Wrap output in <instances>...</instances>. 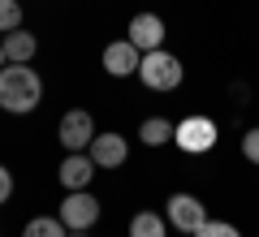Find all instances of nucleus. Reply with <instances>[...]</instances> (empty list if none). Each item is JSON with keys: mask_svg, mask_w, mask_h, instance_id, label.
<instances>
[{"mask_svg": "<svg viewBox=\"0 0 259 237\" xmlns=\"http://www.w3.org/2000/svg\"><path fill=\"white\" fill-rule=\"evenodd\" d=\"M44 104V78H39L30 65H18L9 61L0 69V108L9 117H26Z\"/></svg>", "mask_w": 259, "mask_h": 237, "instance_id": "obj_1", "label": "nucleus"}, {"mask_svg": "<svg viewBox=\"0 0 259 237\" xmlns=\"http://www.w3.org/2000/svg\"><path fill=\"white\" fill-rule=\"evenodd\" d=\"M182 78H186V65L177 61L168 48H156V52H143V61H139V82L147 86V91H177L182 86Z\"/></svg>", "mask_w": 259, "mask_h": 237, "instance_id": "obj_2", "label": "nucleus"}, {"mask_svg": "<svg viewBox=\"0 0 259 237\" xmlns=\"http://www.w3.org/2000/svg\"><path fill=\"white\" fill-rule=\"evenodd\" d=\"M216 138H221V129H216L212 117H186V121L173 125V143L186 155H207L216 147Z\"/></svg>", "mask_w": 259, "mask_h": 237, "instance_id": "obj_3", "label": "nucleus"}, {"mask_svg": "<svg viewBox=\"0 0 259 237\" xmlns=\"http://www.w3.org/2000/svg\"><path fill=\"white\" fill-rule=\"evenodd\" d=\"M164 220H168V228L194 237V233H199V224L207 220V207H203V199L177 190V194H168V203H164Z\"/></svg>", "mask_w": 259, "mask_h": 237, "instance_id": "obj_4", "label": "nucleus"}, {"mask_svg": "<svg viewBox=\"0 0 259 237\" xmlns=\"http://www.w3.org/2000/svg\"><path fill=\"white\" fill-rule=\"evenodd\" d=\"M95 220H100V199L91 190H69L61 199V224L69 233H87Z\"/></svg>", "mask_w": 259, "mask_h": 237, "instance_id": "obj_5", "label": "nucleus"}, {"mask_svg": "<svg viewBox=\"0 0 259 237\" xmlns=\"http://www.w3.org/2000/svg\"><path fill=\"white\" fill-rule=\"evenodd\" d=\"M56 138H61L65 151H87L95 138V117L87 108H69L61 112V121H56Z\"/></svg>", "mask_w": 259, "mask_h": 237, "instance_id": "obj_6", "label": "nucleus"}, {"mask_svg": "<svg viewBox=\"0 0 259 237\" xmlns=\"http://www.w3.org/2000/svg\"><path fill=\"white\" fill-rule=\"evenodd\" d=\"M125 39L139 48V52H156V48H164V18H160V13H134Z\"/></svg>", "mask_w": 259, "mask_h": 237, "instance_id": "obj_7", "label": "nucleus"}, {"mask_svg": "<svg viewBox=\"0 0 259 237\" xmlns=\"http://www.w3.org/2000/svg\"><path fill=\"white\" fill-rule=\"evenodd\" d=\"M87 155L95 160V168H121V164H125V155H130V143L117 134V129H104V134L91 138Z\"/></svg>", "mask_w": 259, "mask_h": 237, "instance_id": "obj_8", "label": "nucleus"}, {"mask_svg": "<svg viewBox=\"0 0 259 237\" xmlns=\"http://www.w3.org/2000/svg\"><path fill=\"white\" fill-rule=\"evenodd\" d=\"M104 73L108 78H130V73H139V61H143V52L130 39H112L108 48H104Z\"/></svg>", "mask_w": 259, "mask_h": 237, "instance_id": "obj_9", "label": "nucleus"}, {"mask_svg": "<svg viewBox=\"0 0 259 237\" xmlns=\"http://www.w3.org/2000/svg\"><path fill=\"white\" fill-rule=\"evenodd\" d=\"M56 177H61V185L65 190H91V181H95V160L87 151H69L61 160V168H56Z\"/></svg>", "mask_w": 259, "mask_h": 237, "instance_id": "obj_10", "label": "nucleus"}, {"mask_svg": "<svg viewBox=\"0 0 259 237\" xmlns=\"http://www.w3.org/2000/svg\"><path fill=\"white\" fill-rule=\"evenodd\" d=\"M0 48H5V56H9V61L30 65V61H35V52H39V39L30 35L26 26H18V30H9V35L0 39Z\"/></svg>", "mask_w": 259, "mask_h": 237, "instance_id": "obj_11", "label": "nucleus"}, {"mask_svg": "<svg viewBox=\"0 0 259 237\" xmlns=\"http://www.w3.org/2000/svg\"><path fill=\"white\" fill-rule=\"evenodd\" d=\"M130 237H168V220L160 216V211L143 207L139 216L130 220Z\"/></svg>", "mask_w": 259, "mask_h": 237, "instance_id": "obj_12", "label": "nucleus"}, {"mask_svg": "<svg viewBox=\"0 0 259 237\" xmlns=\"http://www.w3.org/2000/svg\"><path fill=\"white\" fill-rule=\"evenodd\" d=\"M173 125L177 121H168V117H147L139 125V143L143 147H164V143H173Z\"/></svg>", "mask_w": 259, "mask_h": 237, "instance_id": "obj_13", "label": "nucleus"}, {"mask_svg": "<svg viewBox=\"0 0 259 237\" xmlns=\"http://www.w3.org/2000/svg\"><path fill=\"white\" fill-rule=\"evenodd\" d=\"M22 237H69V228L61 224V216H35V220H26Z\"/></svg>", "mask_w": 259, "mask_h": 237, "instance_id": "obj_14", "label": "nucleus"}, {"mask_svg": "<svg viewBox=\"0 0 259 237\" xmlns=\"http://www.w3.org/2000/svg\"><path fill=\"white\" fill-rule=\"evenodd\" d=\"M22 26V0H0V35Z\"/></svg>", "mask_w": 259, "mask_h": 237, "instance_id": "obj_15", "label": "nucleus"}, {"mask_svg": "<svg viewBox=\"0 0 259 237\" xmlns=\"http://www.w3.org/2000/svg\"><path fill=\"white\" fill-rule=\"evenodd\" d=\"M194 237H242V228L229 224V220H212V216H207L203 224H199V233H194Z\"/></svg>", "mask_w": 259, "mask_h": 237, "instance_id": "obj_16", "label": "nucleus"}, {"mask_svg": "<svg viewBox=\"0 0 259 237\" xmlns=\"http://www.w3.org/2000/svg\"><path fill=\"white\" fill-rule=\"evenodd\" d=\"M242 155H246L250 164H259V125H250L246 134H242Z\"/></svg>", "mask_w": 259, "mask_h": 237, "instance_id": "obj_17", "label": "nucleus"}, {"mask_svg": "<svg viewBox=\"0 0 259 237\" xmlns=\"http://www.w3.org/2000/svg\"><path fill=\"white\" fill-rule=\"evenodd\" d=\"M9 199H13V173H9L5 164H0V207H5Z\"/></svg>", "mask_w": 259, "mask_h": 237, "instance_id": "obj_18", "label": "nucleus"}, {"mask_svg": "<svg viewBox=\"0 0 259 237\" xmlns=\"http://www.w3.org/2000/svg\"><path fill=\"white\" fill-rule=\"evenodd\" d=\"M5 65H9V56H5V48H0V69H5Z\"/></svg>", "mask_w": 259, "mask_h": 237, "instance_id": "obj_19", "label": "nucleus"}, {"mask_svg": "<svg viewBox=\"0 0 259 237\" xmlns=\"http://www.w3.org/2000/svg\"><path fill=\"white\" fill-rule=\"evenodd\" d=\"M69 237H87V233H69Z\"/></svg>", "mask_w": 259, "mask_h": 237, "instance_id": "obj_20", "label": "nucleus"}, {"mask_svg": "<svg viewBox=\"0 0 259 237\" xmlns=\"http://www.w3.org/2000/svg\"><path fill=\"white\" fill-rule=\"evenodd\" d=\"M0 237H5V233H0Z\"/></svg>", "mask_w": 259, "mask_h": 237, "instance_id": "obj_21", "label": "nucleus"}]
</instances>
